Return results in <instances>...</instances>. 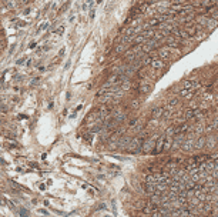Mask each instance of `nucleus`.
Listing matches in <instances>:
<instances>
[{"label":"nucleus","mask_w":218,"mask_h":217,"mask_svg":"<svg viewBox=\"0 0 218 217\" xmlns=\"http://www.w3.org/2000/svg\"><path fill=\"white\" fill-rule=\"evenodd\" d=\"M194 147H195V149H202V147H204V139H200V140L194 144Z\"/></svg>","instance_id":"3"},{"label":"nucleus","mask_w":218,"mask_h":217,"mask_svg":"<svg viewBox=\"0 0 218 217\" xmlns=\"http://www.w3.org/2000/svg\"><path fill=\"white\" fill-rule=\"evenodd\" d=\"M19 213H20V216L22 217H29V213H27V210H26V209H20V212H19Z\"/></svg>","instance_id":"5"},{"label":"nucleus","mask_w":218,"mask_h":217,"mask_svg":"<svg viewBox=\"0 0 218 217\" xmlns=\"http://www.w3.org/2000/svg\"><path fill=\"white\" fill-rule=\"evenodd\" d=\"M127 143H128V139H123V140L118 141V147H120V149H124Z\"/></svg>","instance_id":"4"},{"label":"nucleus","mask_w":218,"mask_h":217,"mask_svg":"<svg viewBox=\"0 0 218 217\" xmlns=\"http://www.w3.org/2000/svg\"><path fill=\"white\" fill-rule=\"evenodd\" d=\"M30 166H32V167H33V169H37V167H38V166H37L36 163H30Z\"/></svg>","instance_id":"6"},{"label":"nucleus","mask_w":218,"mask_h":217,"mask_svg":"<svg viewBox=\"0 0 218 217\" xmlns=\"http://www.w3.org/2000/svg\"><path fill=\"white\" fill-rule=\"evenodd\" d=\"M164 143H165V136H163V137H160V139H158V141H157V143H155V146H154L153 153H154V154L161 153V151L164 150Z\"/></svg>","instance_id":"2"},{"label":"nucleus","mask_w":218,"mask_h":217,"mask_svg":"<svg viewBox=\"0 0 218 217\" xmlns=\"http://www.w3.org/2000/svg\"><path fill=\"white\" fill-rule=\"evenodd\" d=\"M154 146H155V139H148L144 143V146H141V151L143 153H151L154 150Z\"/></svg>","instance_id":"1"}]
</instances>
